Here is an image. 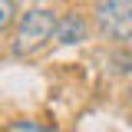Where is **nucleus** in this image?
Here are the masks:
<instances>
[{"label":"nucleus","mask_w":132,"mask_h":132,"mask_svg":"<svg viewBox=\"0 0 132 132\" xmlns=\"http://www.w3.org/2000/svg\"><path fill=\"white\" fill-rule=\"evenodd\" d=\"M56 27H60V16L46 10V7H33L23 13L20 27L13 36V53L16 56H30L40 46H46L50 40H56Z\"/></svg>","instance_id":"obj_1"},{"label":"nucleus","mask_w":132,"mask_h":132,"mask_svg":"<svg viewBox=\"0 0 132 132\" xmlns=\"http://www.w3.org/2000/svg\"><path fill=\"white\" fill-rule=\"evenodd\" d=\"M93 23L109 40H132V0H96Z\"/></svg>","instance_id":"obj_2"},{"label":"nucleus","mask_w":132,"mask_h":132,"mask_svg":"<svg viewBox=\"0 0 132 132\" xmlns=\"http://www.w3.org/2000/svg\"><path fill=\"white\" fill-rule=\"evenodd\" d=\"M86 36H89V23H86V16H82V13H66V16H60L56 43L73 46V43H82Z\"/></svg>","instance_id":"obj_3"},{"label":"nucleus","mask_w":132,"mask_h":132,"mask_svg":"<svg viewBox=\"0 0 132 132\" xmlns=\"http://www.w3.org/2000/svg\"><path fill=\"white\" fill-rule=\"evenodd\" d=\"M13 13H16V3H13V0H0V27H3V30H10Z\"/></svg>","instance_id":"obj_4"},{"label":"nucleus","mask_w":132,"mask_h":132,"mask_svg":"<svg viewBox=\"0 0 132 132\" xmlns=\"http://www.w3.org/2000/svg\"><path fill=\"white\" fill-rule=\"evenodd\" d=\"M129 106H132V86H129Z\"/></svg>","instance_id":"obj_5"}]
</instances>
